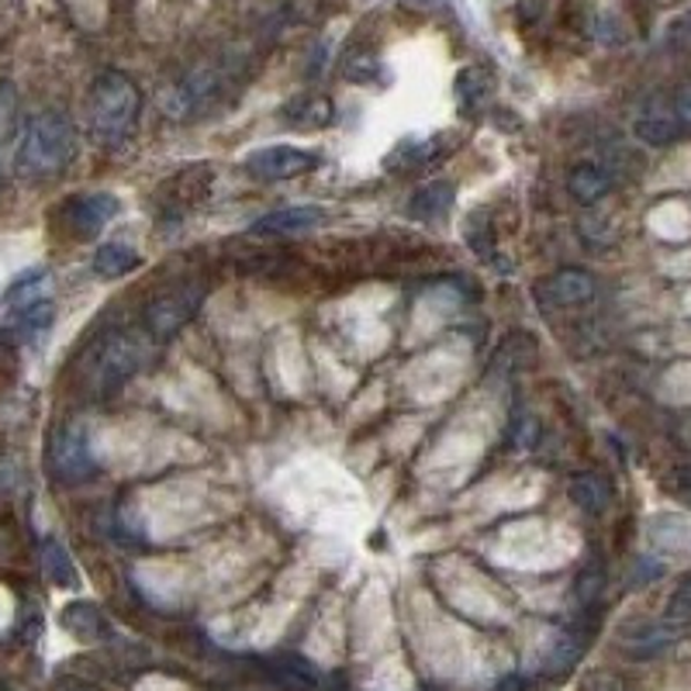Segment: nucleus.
Instances as JSON below:
<instances>
[{
	"mask_svg": "<svg viewBox=\"0 0 691 691\" xmlns=\"http://www.w3.org/2000/svg\"><path fill=\"white\" fill-rule=\"evenodd\" d=\"M138 111H143V94H138L135 80L122 70H104L87 101L91 135L101 146H122L132 138L138 125Z\"/></svg>",
	"mask_w": 691,
	"mask_h": 691,
	"instance_id": "nucleus-1",
	"label": "nucleus"
},
{
	"mask_svg": "<svg viewBox=\"0 0 691 691\" xmlns=\"http://www.w3.org/2000/svg\"><path fill=\"white\" fill-rule=\"evenodd\" d=\"M76 132L63 111H42L24 125L18 138L14 166L21 177H52L73 159Z\"/></svg>",
	"mask_w": 691,
	"mask_h": 691,
	"instance_id": "nucleus-2",
	"label": "nucleus"
},
{
	"mask_svg": "<svg viewBox=\"0 0 691 691\" xmlns=\"http://www.w3.org/2000/svg\"><path fill=\"white\" fill-rule=\"evenodd\" d=\"M143 359H146V349L135 336H107L91 364L94 391L97 395L115 391V387H122L138 367H143Z\"/></svg>",
	"mask_w": 691,
	"mask_h": 691,
	"instance_id": "nucleus-3",
	"label": "nucleus"
},
{
	"mask_svg": "<svg viewBox=\"0 0 691 691\" xmlns=\"http://www.w3.org/2000/svg\"><path fill=\"white\" fill-rule=\"evenodd\" d=\"M205 294L198 287H174L146 304V332L153 339H170L198 315Z\"/></svg>",
	"mask_w": 691,
	"mask_h": 691,
	"instance_id": "nucleus-4",
	"label": "nucleus"
},
{
	"mask_svg": "<svg viewBox=\"0 0 691 691\" xmlns=\"http://www.w3.org/2000/svg\"><path fill=\"white\" fill-rule=\"evenodd\" d=\"M318 166V156L297 146H263L245 156V170L260 180H294Z\"/></svg>",
	"mask_w": 691,
	"mask_h": 691,
	"instance_id": "nucleus-5",
	"label": "nucleus"
},
{
	"mask_svg": "<svg viewBox=\"0 0 691 691\" xmlns=\"http://www.w3.org/2000/svg\"><path fill=\"white\" fill-rule=\"evenodd\" d=\"M52 467L60 478H83L94 470V453H91V436L83 422H66L52 439Z\"/></svg>",
	"mask_w": 691,
	"mask_h": 691,
	"instance_id": "nucleus-6",
	"label": "nucleus"
},
{
	"mask_svg": "<svg viewBox=\"0 0 691 691\" xmlns=\"http://www.w3.org/2000/svg\"><path fill=\"white\" fill-rule=\"evenodd\" d=\"M595 276L588 270H577V266H567V270H557L543 284L540 297H546L549 304H561V308H570V304H585L595 297Z\"/></svg>",
	"mask_w": 691,
	"mask_h": 691,
	"instance_id": "nucleus-7",
	"label": "nucleus"
},
{
	"mask_svg": "<svg viewBox=\"0 0 691 691\" xmlns=\"http://www.w3.org/2000/svg\"><path fill=\"white\" fill-rule=\"evenodd\" d=\"M118 208L122 205H118L115 193H87V198H70L66 218L80 235H94L97 229H104L107 221L118 214Z\"/></svg>",
	"mask_w": 691,
	"mask_h": 691,
	"instance_id": "nucleus-8",
	"label": "nucleus"
},
{
	"mask_svg": "<svg viewBox=\"0 0 691 691\" xmlns=\"http://www.w3.org/2000/svg\"><path fill=\"white\" fill-rule=\"evenodd\" d=\"M325 221V211L315 208V205H297V208H284V211H273V214H263L253 221V232L256 235H294V232H308L315 226Z\"/></svg>",
	"mask_w": 691,
	"mask_h": 691,
	"instance_id": "nucleus-9",
	"label": "nucleus"
},
{
	"mask_svg": "<svg viewBox=\"0 0 691 691\" xmlns=\"http://www.w3.org/2000/svg\"><path fill=\"white\" fill-rule=\"evenodd\" d=\"M281 118L294 128H304V132H315V128H325L336 122V104L325 94H297L284 104Z\"/></svg>",
	"mask_w": 691,
	"mask_h": 691,
	"instance_id": "nucleus-10",
	"label": "nucleus"
},
{
	"mask_svg": "<svg viewBox=\"0 0 691 691\" xmlns=\"http://www.w3.org/2000/svg\"><path fill=\"white\" fill-rule=\"evenodd\" d=\"M681 632H684V629H678V626H671V622H663V619H657V622H640V626H632V629L622 632V647H626L632 657H653V653H663L668 647H674Z\"/></svg>",
	"mask_w": 691,
	"mask_h": 691,
	"instance_id": "nucleus-11",
	"label": "nucleus"
},
{
	"mask_svg": "<svg viewBox=\"0 0 691 691\" xmlns=\"http://www.w3.org/2000/svg\"><path fill=\"white\" fill-rule=\"evenodd\" d=\"M647 540L660 553H691V519L688 515H653L647 522Z\"/></svg>",
	"mask_w": 691,
	"mask_h": 691,
	"instance_id": "nucleus-12",
	"label": "nucleus"
},
{
	"mask_svg": "<svg viewBox=\"0 0 691 691\" xmlns=\"http://www.w3.org/2000/svg\"><path fill=\"white\" fill-rule=\"evenodd\" d=\"M453 201H457V190H453V184H447V180H432V184H426L422 190H415L411 193V201H408V214L411 218H419V221H442L450 214V208H453Z\"/></svg>",
	"mask_w": 691,
	"mask_h": 691,
	"instance_id": "nucleus-13",
	"label": "nucleus"
},
{
	"mask_svg": "<svg viewBox=\"0 0 691 691\" xmlns=\"http://www.w3.org/2000/svg\"><path fill=\"white\" fill-rule=\"evenodd\" d=\"M450 135H432V138H419V143H401L391 156H387V166L391 170H398V166H405V170H426V166L439 163L442 156L450 153Z\"/></svg>",
	"mask_w": 691,
	"mask_h": 691,
	"instance_id": "nucleus-14",
	"label": "nucleus"
},
{
	"mask_svg": "<svg viewBox=\"0 0 691 691\" xmlns=\"http://www.w3.org/2000/svg\"><path fill=\"white\" fill-rule=\"evenodd\" d=\"M491 91H494V73L488 66H463L457 73V104L463 115H478L491 101Z\"/></svg>",
	"mask_w": 691,
	"mask_h": 691,
	"instance_id": "nucleus-15",
	"label": "nucleus"
},
{
	"mask_svg": "<svg viewBox=\"0 0 691 691\" xmlns=\"http://www.w3.org/2000/svg\"><path fill=\"white\" fill-rule=\"evenodd\" d=\"M567 190L570 198L577 205H598L608 190H613V177H608V170H601V166L595 163H577L574 170L567 174Z\"/></svg>",
	"mask_w": 691,
	"mask_h": 691,
	"instance_id": "nucleus-16",
	"label": "nucleus"
},
{
	"mask_svg": "<svg viewBox=\"0 0 691 691\" xmlns=\"http://www.w3.org/2000/svg\"><path fill=\"white\" fill-rule=\"evenodd\" d=\"M632 135L650 149H663L681 135V125L674 115H663V111H643V115H636L632 122Z\"/></svg>",
	"mask_w": 691,
	"mask_h": 691,
	"instance_id": "nucleus-17",
	"label": "nucleus"
},
{
	"mask_svg": "<svg viewBox=\"0 0 691 691\" xmlns=\"http://www.w3.org/2000/svg\"><path fill=\"white\" fill-rule=\"evenodd\" d=\"M570 494V502L580 509V512H588V515H598L608 509V502H613V488H608L605 478L598 474H577L567 488Z\"/></svg>",
	"mask_w": 691,
	"mask_h": 691,
	"instance_id": "nucleus-18",
	"label": "nucleus"
},
{
	"mask_svg": "<svg viewBox=\"0 0 691 691\" xmlns=\"http://www.w3.org/2000/svg\"><path fill=\"white\" fill-rule=\"evenodd\" d=\"M42 570L55 588H76V567L60 540L42 543Z\"/></svg>",
	"mask_w": 691,
	"mask_h": 691,
	"instance_id": "nucleus-19",
	"label": "nucleus"
},
{
	"mask_svg": "<svg viewBox=\"0 0 691 691\" xmlns=\"http://www.w3.org/2000/svg\"><path fill=\"white\" fill-rule=\"evenodd\" d=\"M138 266V253L122 242H107L94 253V273L97 276H107V281H115V276H125L128 270Z\"/></svg>",
	"mask_w": 691,
	"mask_h": 691,
	"instance_id": "nucleus-20",
	"label": "nucleus"
},
{
	"mask_svg": "<svg viewBox=\"0 0 691 691\" xmlns=\"http://www.w3.org/2000/svg\"><path fill=\"white\" fill-rule=\"evenodd\" d=\"M343 73H346V80L370 87V83L384 80V60L374 49H349L343 60Z\"/></svg>",
	"mask_w": 691,
	"mask_h": 691,
	"instance_id": "nucleus-21",
	"label": "nucleus"
},
{
	"mask_svg": "<svg viewBox=\"0 0 691 691\" xmlns=\"http://www.w3.org/2000/svg\"><path fill=\"white\" fill-rule=\"evenodd\" d=\"M63 626L76 636V640H83V643L97 640V636L104 632V619H101V613H97L91 601L70 605L66 613H63Z\"/></svg>",
	"mask_w": 691,
	"mask_h": 691,
	"instance_id": "nucleus-22",
	"label": "nucleus"
},
{
	"mask_svg": "<svg viewBox=\"0 0 691 691\" xmlns=\"http://www.w3.org/2000/svg\"><path fill=\"white\" fill-rule=\"evenodd\" d=\"M45 291H49V273L32 270V273L18 276V281L8 287L4 304H18V312H21V308H32V304H39V301L45 297Z\"/></svg>",
	"mask_w": 691,
	"mask_h": 691,
	"instance_id": "nucleus-23",
	"label": "nucleus"
},
{
	"mask_svg": "<svg viewBox=\"0 0 691 691\" xmlns=\"http://www.w3.org/2000/svg\"><path fill=\"white\" fill-rule=\"evenodd\" d=\"M663 622H671L678 629H688L691 626V574L681 577V585L668 598V608H663Z\"/></svg>",
	"mask_w": 691,
	"mask_h": 691,
	"instance_id": "nucleus-24",
	"label": "nucleus"
},
{
	"mask_svg": "<svg viewBox=\"0 0 691 691\" xmlns=\"http://www.w3.org/2000/svg\"><path fill=\"white\" fill-rule=\"evenodd\" d=\"M14 128H18V97L11 87H0V153L14 138Z\"/></svg>",
	"mask_w": 691,
	"mask_h": 691,
	"instance_id": "nucleus-25",
	"label": "nucleus"
},
{
	"mask_svg": "<svg viewBox=\"0 0 691 691\" xmlns=\"http://www.w3.org/2000/svg\"><path fill=\"white\" fill-rule=\"evenodd\" d=\"M52 318H55V308H52L49 301H39V304H32V308H21V315H18L21 328H28V332H42V328H49Z\"/></svg>",
	"mask_w": 691,
	"mask_h": 691,
	"instance_id": "nucleus-26",
	"label": "nucleus"
},
{
	"mask_svg": "<svg viewBox=\"0 0 691 691\" xmlns=\"http://www.w3.org/2000/svg\"><path fill=\"white\" fill-rule=\"evenodd\" d=\"M601 591V570L598 567H588L585 574L577 577V598L580 601H595Z\"/></svg>",
	"mask_w": 691,
	"mask_h": 691,
	"instance_id": "nucleus-27",
	"label": "nucleus"
},
{
	"mask_svg": "<svg viewBox=\"0 0 691 691\" xmlns=\"http://www.w3.org/2000/svg\"><path fill=\"white\" fill-rule=\"evenodd\" d=\"M674 118L681 128H691V83H684L674 94Z\"/></svg>",
	"mask_w": 691,
	"mask_h": 691,
	"instance_id": "nucleus-28",
	"label": "nucleus"
},
{
	"mask_svg": "<svg viewBox=\"0 0 691 691\" xmlns=\"http://www.w3.org/2000/svg\"><path fill=\"white\" fill-rule=\"evenodd\" d=\"M585 691H626V688H622V681L613 678V674H591L588 684H585Z\"/></svg>",
	"mask_w": 691,
	"mask_h": 691,
	"instance_id": "nucleus-29",
	"label": "nucleus"
},
{
	"mask_svg": "<svg viewBox=\"0 0 691 691\" xmlns=\"http://www.w3.org/2000/svg\"><path fill=\"white\" fill-rule=\"evenodd\" d=\"M674 491L684 498V502H691V467L674 470Z\"/></svg>",
	"mask_w": 691,
	"mask_h": 691,
	"instance_id": "nucleus-30",
	"label": "nucleus"
},
{
	"mask_svg": "<svg viewBox=\"0 0 691 691\" xmlns=\"http://www.w3.org/2000/svg\"><path fill=\"white\" fill-rule=\"evenodd\" d=\"M671 35H674V39H691V11H684V14L671 24Z\"/></svg>",
	"mask_w": 691,
	"mask_h": 691,
	"instance_id": "nucleus-31",
	"label": "nucleus"
},
{
	"mask_svg": "<svg viewBox=\"0 0 691 691\" xmlns=\"http://www.w3.org/2000/svg\"><path fill=\"white\" fill-rule=\"evenodd\" d=\"M0 180H4V153H0Z\"/></svg>",
	"mask_w": 691,
	"mask_h": 691,
	"instance_id": "nucleus-32",
	"label": "nucleus"
}]
</instances>
